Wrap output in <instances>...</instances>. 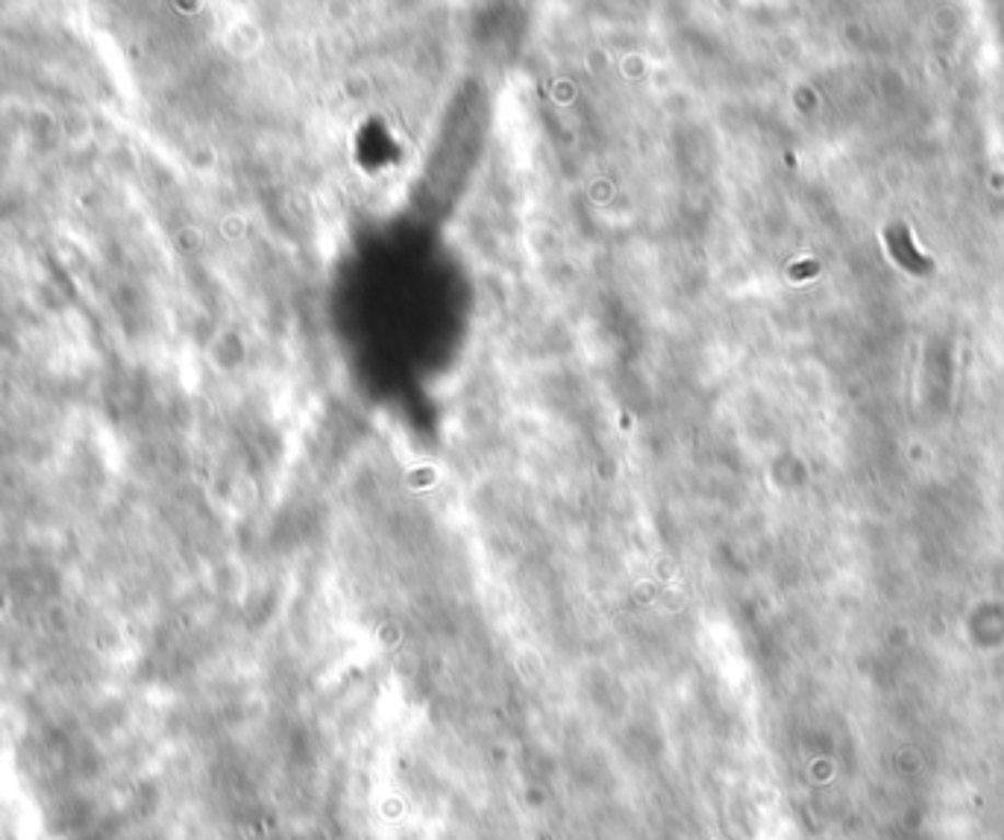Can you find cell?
Instances as JSON below:
<instances>
[{"instance_id":"cell-1","label":"cell","mask_w":1004,"mask_h":840,"mask_svg":"<svg viewBox=\"0 0 1004 840\" xmlns=\"http://www.w3.org/2000/svg\"><path fill=\"white\" fill-rule=\"evenodd\" d=\"M885 241H887V250H890V257H893L895 262L908 271V274L925 276L934 271V262L925 257L920 247H916L908 224H902V220H899V224H890V227L885 229Z\"/></svg>"}]
</instances>
